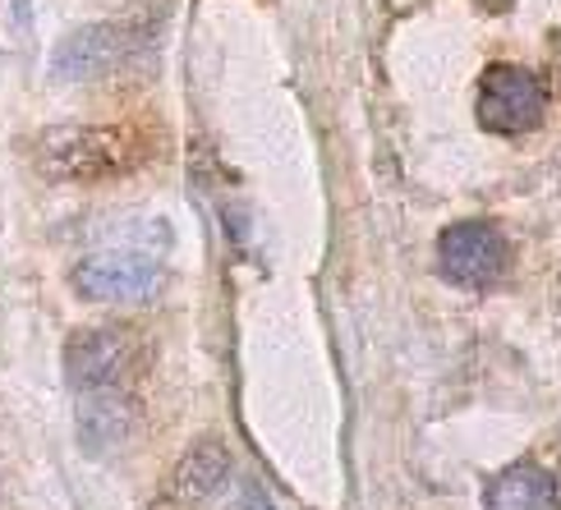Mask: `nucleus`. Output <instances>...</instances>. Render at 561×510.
<instances>
[{"label": "nucleus", "instance_id": "obj_2", "mask_svg": "<svg viewBox=\"0 0 561 510\" xmlns=\"http://www.w3.org/2000/svg\"><path fill=\"white\" fill-rule=\"evenodd\" d=\"M144 373V345L134 332L92 327L75 332L65 345V382L79 401H134Z\"/></svg>", "mask_w": 561, "mask_h": 510}, {"label": "nucleus", "instance_id": "obj_5", "mask_svg": "<svg viewBox=\"0 0 561 510\" xmlns=\"http://www.w3.org/2000/svg\"><path fill=\"white\" fill-rule=\"evenodd\" d=\"M506 263H511V244H506L502 230L488 225V221L447 225L437 240V267L451 286L488 290L506 276Z\"/></svg>", "mask_w": 561, "mask_h": 510}, {"label": "nucleus", "instance_id": "obj_3", "mask_svg": "<svg viewBox=\"0 0 561 510\" xmlns=\"http://www.w3.org/2000/svg\"><path fill=\"white\" fill-rule=\"evenodd\" d=\"M157 28L152 23H92V28L69 33L56 56H51V74L65 83H88V79H106L115 69L134 65L138 56L152 51Z\"/></svg>", "mask_w": 561, "mask_h": 510}, {"label": "nucleus", "instance_id": "obj_6", "mask_svg": "<svg viewBox=\"0 0 561 510\" xmlns=\"http://www.w3.org/2000/svg\"><path fill=\"white\" fill-rule=\"evenodd\" d=\"M548 111V83L525 65H493L479 83V120L483 129L516 138L534 129Z\"/></svg>", "mask_w": 561, "mask_h": 510}, {"label": "nucleus", "instance_id": "obj_10", "mask_svg": "<svg viewBox=\"0 0 561 510\" xmlns=\"http://www.w3.org/2000/svg\"><path fill=\"white\" fill-rule=\"evenodd\" d=\"M479 5H483V10H506L511 0H479Z\"/></svg>", "mask_w": 561, "mask_h": 510}, {"label": "nucleus", "instance_id": "obj_11", "mask_svg": "<svg viewBox=\"0 0 561 510\" xmlns=\"http://www.w3.org/2000/svg\"><path fill=\"white\" fill-rule=\"evenodd\" d=\"M557 51H561V46H557Z\"/></svg>", "mask_w": 561, "mask_h": 510}, {"label": "nucleus", "instance_id": "obj_1", "mask_svg": "<svg viewBox=\"0 0 561 510\" xmlns=\"http://www.w3.org/2000/svg\"><path fill=\"white\" fill-rule=\"evenodd\" d=\"M37 166L60 184H102L138 166V143L129 129L111 125H60L37 138Z\"/></svg>", "mask_w": 561, "mask_h": 510}, {"label": "nucleus", "instance_id": "obj_4", "mask_svg": "<svg viewBox=\"0 0 561 510\" xmlns=\"http://www.w3.org/2000/svg\"><path fill=\"white\" fill-rule=\"evenodd\" d=\"M69 286L79 299H98V304H138L161 286V258L138 244H111L79 258Z\"/></svg>", "mask_w": 561, "mask_h": 510}, {"label": "nucleus", "instance_id": "obj_9", "mask_svg": "<svg viewBox=\"0 0 561 510\" xmlns=\"http://www.w3.org/2000/svg\"><path fill=\"white\" fill-rule=\"evenodd\" d=\"M240 497H244V510H276L272 506V497L259 488V483H253V478H244V488H240Z\"/></svg>", "mask_w": 561, "mask_h": 510}, {"label": "nucleus", "instance_id": "obj_7", "mask_svg": "<svg viewBox=\"0 0 561 510\" xmlns=\"http://www.w3.org/2000/svg\"><path fill=\"white\" fill-rule=\"evenodd\" d=\"M483 510H561V488L543 465L516 460V465H506L488 483Z\"/></svg>", "mask_w": 561, "mask_h": 510}, {"label": "nucleus", "instance_id": "obj_8", "mask_svg": "<svg viewBox=\"0 0 561 510\" xmlns=\"http://www.w3.org/2000/svg\"><path fill=\"white\" fill-rule=\"evenodd\" d=\"M230 474V455L221 442H194L184 451V460L175 465L171 474V501L180 506H198L207 501L213 492H221V483Z\"/></svg>", "mask_w": 561, "mask_h": 510}]
</instances>
